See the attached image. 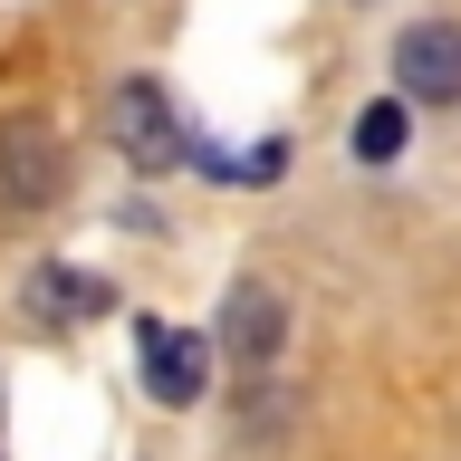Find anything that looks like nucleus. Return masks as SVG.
Returning a JSON list of instances; mask_svg holds the SVG:
<instances>
[{"label": "nucleus", "instance_id": "f257e3e1", "mask_svg": "<svg viewBox=\"0 0 461 461\" xmlns=\"http://www.w3.org/2000/svg\"><path fill=\"white\" fill-rule=\"evenodd\" d=\"M106 144H115L135 173H173V164H193V154H183V125H173V96H164L154 77H125V86L106 96Z\"/></svg>", "mask_w": 461, "mask_h": 461}, {"label": "nucleus", "instance_id": "7ed1b4c3", "mask_svg": "<svg viewBox=\"0 0 461 461\" xmlns=\"http://www.w3.org/2000/svg\"><path fill=\"white\" fill-rule=\"evenodd\" d=\"M144 394L154 403H193L202 394V375H212V346L193 337V327H144Z\"/></svg>", "mask_w": 461, "mask_h": 461}, {"label": "nucleus", "instance_id": "20e7f679", "mask_svg": "<svg viewBox=\"0 0 461 461\" xmlns=\"http://www.w3.org/2000/svg\"><path fill=\"white\" fill-rule=\"evenodd\" d=\"M0 183H10L20 202H49L58 183H68V164H58V135H49V125H10V135H0Z\"/></svg>", "mask_w": 461, "mask_h": 461}, {"label": "nucleus", "instance_id": "423d86ee", "mask_svg": "<svg viewBox=\"0 0 461 461\" xmlns=\"http://www.w3.org/2000/svg\"><path fill=\"white\" fill-rule=\"evenodd\" d=\"M29 298H49L58 317H96V308H115L106 279H77V269H39V279H29Z\"/></svg>", "mask_w": 461, "mask_h": 461}, {"label": "nucleus", "instance_id": "0eeeda50", "mask_svg": "<svg viewBox=\"0 0 461 461\" xmlns=\"http://www.w3.org/2000/svg\"><path fill=\"white\" fill-rule=\"evenodd\" d=\"M356 154H366V164H394L403 154V96H375V106L356 115Z\"/></svg>", "mask_w": 461, "mask_h": 461}, {"label": "nucleus", "instance_id": "f03ea898", "mask_svg": "<svg viewBox=\"0 0 461 461\" xmlns=\"http://www.w3.org/2000/svg\"><path fill=\"white\" fill-rule=\"evenodd\" d=\"M394 96L403 106H461V29L423 20L394 39Z\"/></svg>", "mask_w": 461, "mask_h": 461}, {"label": "nucleus", "instance_id": "39448f33", "mask_svg": "<svg viewBox=\"0 0 461 461\" xmlns=\"http://www.w3.org/2000/svg\"><path fill=\"white\" fill-rule=\"evenodd\" d=\"M230 346H240V356H269V346H279V308H269V288H230Z\"/></svg>", "mask_w": 461, "mask_h": 461}]
</instances>
